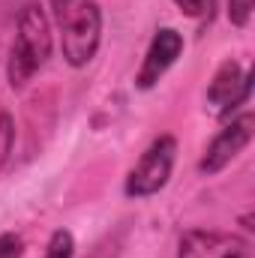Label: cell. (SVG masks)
<instances>
[{
    "label": "cell",
    "mask_w": 255,
    "mask_h": 258,
    "mask_svg": "<svg viewBox=\"0 0 255 258\" xmlns=\"http://www.w3.org/2000/svg\"><path fill=\"white\" fill-rule=\"evenodd\" d=\"M48 54H51L48 15L36 0H30V3H24V9L18 15V36L9 51V84L24 87L33 78V72L48 60Z\"/></svg>",
    "instance_id": "1"
},
{
    "label": "cell",
    "mask_w": 255,
    "mask_h": 258,
    "mask_svg": "<svg viewBox=\"0 0 255 258\" xmlns=\"http://www.w3.org/2000/svg\"><path fill=\"white\" fill-rule=\"evenodd\" d=\"M102 36V12L93 0H75L60 21V45L69 66H84L93 60Z\"/></svg>",
    "instance_id": "2"
},
{
    "label": "cell",
    "mask_w": 255,
    "mask_h": 258,
    "mask_svg": "<svg viewBox=\"0 0 255 258\" xmlns=\"http://www.w3.org/2000/svg\"><path fill=\"white\" fill-rule=\"evenodd\" d=\"M174 153H177V141L171 135H159L135 162V168L126 177V195L129 198H147L156 195L171 177L174 168Z\"/></svg>",
    "instance_id": "3"
},
{
    "label": "cell",
    "mask_w": 255,
    "mask_h": 258,
    "mask_svg": "<svg viewBox=\"0 0 255 258\" xmlns=\"http://www.w3.org/2000/svg\"><path fill=\"white\" fill-rule=\"evenodd\" d=\"M252 129H255L252 111H243L240 117H234L228 126L210 141V147H207V153H204V159H201V165H198L201 174H216V171H222L237 153H243V147L252 141Z\"/></svg>",
    "instance_id": "4"
},
{
    "label": "cell",
    "mask_w": 255,
    "mask_h": 258,
    "mask_svg": "<svg viewBox=\"0 0 255 258\" xmlns=\"http://www.w3.org/2000/svg\"><path fill=\"white\" fill-rule=\"evenodd\" d=\"M246 240L225 231H207V228H189L180 243L177 258H243Z\"/></svg>",
    "instance_id": "5"
},
{
    "label": "cell",
    "mask_w": 255,
    "mask_h": 258,
    "mask_svg": "<svg viewBox=\"0 0 255 258\" xmlns=\"http://www.w3.org/2000/svg\"><path fill=\"white\" fill-rule=\"evenodd\" d=\"M180 51H183V36H180L174 27L156 30V36H153V42H150V48H147V54H144V63L138 69L135 84H138L141 90H150V87L174 66V60L180 57Z\"/></svg>",
    "instance_id": "6"
},
{
    "label": "cell",
    "mask_w": 255,
    "mask_h": 258,
    "mask_svg": "<svg viewBox=\"0 0 255 258\" xmlns=\"http://www.w3.org/2000/svg\"><path fill=\"white\" fill-rule=\"evenodd\" d=\"M249 81H252V78L234 63V60L222 63L219 72H216V78L210 81V90H207L210 105H213L219 114H228L234 105L246 102V96H249Z\"/></svg>",
    "instance_id": "7"
},
{
    "label": "cell",
    "mask_w": 255,
    "mask_h": 258,
    "mask_svg": "<svg viewBox=\"0 0 255 258\" xmlns=\"http://www.w3.org/2000/svg\"><path fill=\"white\" fill-rule=\"evenodd\" d=\"M75 252V240H72V234L69 231H54L51 234V243H48V249H45V258H72Z\"/></svg>",
    "instance_id": "8"
},
{
    "label": "cell",
    "mask_w": 255,
    "mask_h": 258,
    "mask_svg": "<svg viewBox=\"0 0 255 258\" xmlns=\"http://www.w3.org/2000/svg\"><path fill=\"white\" fill-rule=\"evenodd\" d=\"M252 6L255 0H228V21L234 27H246L252 18Z\"/></svg>",
    "instance_id": "9"
},
{
    "label": "cell",
    "mask_w": 255,
    "mask_h": 258,
    "mask_svg": "<svg viewBox=\"0 0 255 258\" xmlns=\"http://www.w3.org/2000/svg\"><path fill=\"white\" fill-rule=\"evenodd\" d=\"M12 144H15L12 117H9V114H0V168H3V162L9 159V153H12Z\"/></svg>",
    "instance_id": "10"
},
{
    "label": "cell",
    "mask_w": 255,
    "mask_h": 258,
    "mask_svg": "<svg viewBox=\"0 0 255 258\" xmlns=\"http://www.w3.org/2000/svg\"><path fill=\"white\" fill-rule=\"evenodd\" d=\"M174 3L180 6V12H186L192 18H210L216 6V0H174Z\"/></svg>",
    "instance_id": "11"
},
{
    "label": "cell",
    "mask_w": 255,
    "mask_h": 258,
    "mask_svg": "<svg viewBox=\"0 0 255 258\" xmlns=\"http://www.w3.org/2000/svg\"><path fill=\"white\" fill-rule=\"evenodd\" d=\"M21 237L18 234H3L0 237V258H18L21 255Z\"/></svg>",
    "instance_id": "12"
},
{
    "label": "cell",
    "mask_w": 255,
    "mask_h": 258,
    "mask_svg": "<svg viewBox=\"0 0 255 258\" xmlns=\"http://www.w3.org/2000/svg\"><path fill=\"white\" fill-rule=\"evenodd\" d=\"M72 3H75V0H51V9H54V18H57V24L63 21V15L72 9Z\"/></svg>",
    "instance_id": "13"
}]
</instances>
